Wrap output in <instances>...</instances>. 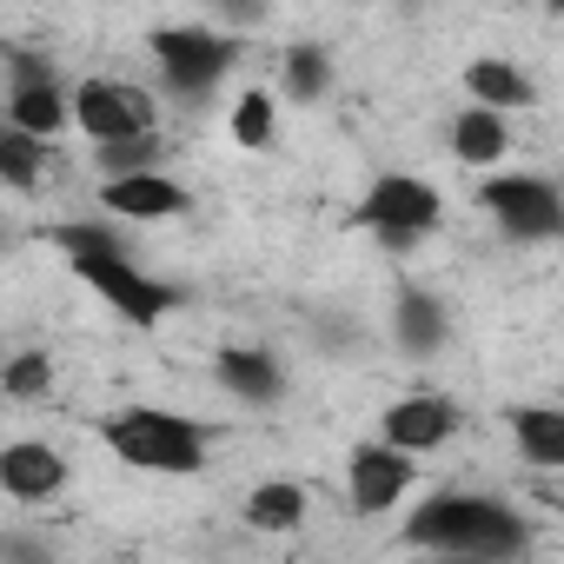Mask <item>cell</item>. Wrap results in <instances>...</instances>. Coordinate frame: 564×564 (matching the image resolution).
<instances>
[{
  "mask_svg": "<svg viewBox=\"0 0 564 564\" xmlns=\"http://www.w3.org/2000/svg\"><path fill=\"white\" fill-rule=\"evenodd\" d=\"M458 425H465V412H458L445 392H405V399H392V405L379 412V438H386L392 452H405V458L445 452V445L458 438Z\"/></svg>",
  "mask_w": 564,
  "mask_h": 564,
  "instance_id": "9c48e42d",
  "label": "cell"
},
{
  "mask_svg": "<svg viewBox=\"0 0 564 564\" xmlns=\"http://www.w3.org/2000/svg\"><path fill=\"white\" fill-rule=\"evenodd\" d=\"M405 538L425 551V557H485V564H524V544H531V524L505 505V498H485V491H432L412 518H405Z\"/></svg>",
  "mask_w": 564,
  "mask_h": 564,
  "instance_id": "6da1fadb",
  "label": "cell"
},
{
  "mask_svg": "<svg viewBox=\"0 0 564 564\" xmlns=\"http://www.w3.org/2000/svg\"><path fill=\"white\" fill-rule=\"evenodd\" d=\"M107 452L133 471L160 478H199L206 471V425L166 405H127L107 419Z\"/></svg>",
  "mask_w": 564,
  "mask_h": 564,
  "instance_id": "7a4b0ae2",
  "label": "cell"
},
{
  "mask_svg": "<svg viewBox=\"0 0 564 564\" xmlns=\"http://www.w3.org/2000/svg\"><path fill=\"white\" fill-rule=\"evenodd\" d=\"M41 166H47V140H28V133H0V180L14 193H34L41 186Z\"/></svg>",
  "mask_w": 564,
  "mask_h": 564,
  "instance_id": "7402d4cb",
  "label": "cell"
},
{
  "mask_svg": "<svg viewBox=\"0 0 564 564\" xmlns=\"http://www.w3.org/2000/svg\"><path fill=\"white\" fill-rule=\"evenodd\" d=\"M61 485H67V458L54 445L14 438L8 452H0V491H8L14 505H47V498H61Z\"/></svg>",
  "mask_w": 564,
  "mask_h": 564,
  "instance_id": "4fadbf2b",
  "label": "cell"
},
{
  "mask_svg": "<svg viewBox=\"0 0 564 564\" xmlns=\"http://www.w3.org/2000/svg\"><path fill=\"white\" fill-rule=\"evenodd\" d=\"M279 74H286V94L293 100L333 94V54L326 47H286V54H279Z\"/></svg>",
  "mask_w": 564,
  "mask_h": 564,
  "instance_id": "44dd1931",
  "label": "cell"
},
{
  "mask_svg": "<svg viewBox=\"0 0 564 564\" xmlns=\"http://www.w3.org/2000/svg\"><path fill=\"white\" fill-rule=\"evenodd\" d=\"M392 339L405 359H438L452 346V313L432 286H419V279H399V293H392Z\"/></svg>",
  "mask_w": 564,
  "mask_h": 564,
  "instance_id": "8fae6325",
  "label": "cell"
},
{
  "mask_svg": "<svg viewBox=\"0 0 564 564\" xmlns=\"http://www.w3.org/2000/svg\"><path fill=\"white\" fill-rule=\"evenodd\" d=\"M412 478H419V458L392 452L386 438H366V445H352V458H346V498H352L359 518L392 511V505L412 491Z\"/></svg>",
  "mask_w": 564,
  "mask_h": 564,
  "instance_id": "30bf717a",
  "label": "cell"
},
{
  "mask_svg": "<svg viewBox=\"0 0 564 564\" xmlns=\"http://www.w3.org/2000/svg\"><path fill=\"white\" fill-rule=\"evenodd\" d=\"M54 246H61L67 259H87V252H127L120 232H113L107 219H67V226H54Z\"/></svg>",
  "mask_w": 564,
  "mask_h": 564,
  "instance_id": "603a6c76",
  "label": "cell"
},
{
  "mask_svg": "<svg viewBox=\"0 0 564 564\" xmlns=\"http://www.w3.org/2000/svg\"><path fill=\"white\" fill-rule=\"evenodd\" d=\"M239 511L252 531H300L306 524V485L300 478H259Z\"/></svg>",
  "mask_w": 564,
  "mask_h": 564,
  "instance_id": "e0dca14e",
  "label": "cell"
},
{
  "mask_svg": "<svg viewBox=\"0 0 564 564\" xmlns=\"http://www.w3.org/2000/svg\"><path fill=\"white\" fill-rule=\"evenodd\" d=\"M445 219V193L419 173H379L359 199V226H372L392 252H412L425 232H438Z\"/></svg>",
  "mask_w": 564,
  "mask_h": 564,
  "instance_id": "277c9868",
  "label": "cell"
},
{
  "mask_svg": "<svg viewBox=\"0 0 564 564\" xmlns=\"http://www.w3.org/2000/svg\"><path fill=\"white\" fill-rule=\"evenodd\" d=\"M232 140L246 147V153H259V147H272L279 140V100L265 94V87H246L239 100H232Z\"/></svg>",
  "mask_w": 564,
  "mask_h": 564,
  "instance_id": "d6986e66",
  "label": "cell"
},
{
  "mask_svg": "<svg viewBox=\"0 0 564 564\" xmlns=\"http://www.w3.org/2000/svg\"><path fill=\"white\" fill-rule=\"evenodd\" d=\"M511 445L538 471H564V405H518L511 412Z\"/></svg>",
  "mask_w": 564,
  "mask_h": 564,
  "instance_id": "9a60e30c",
  "label": "cell"
},
{
  "mask_svg": "<svg viewBox=\"0 0 564 564\" xmlns=\"http://www.w3.org/2000/svg\"><path fill=\"white\" fill-rule=\"evenodd\" d=\"M153 61H160L166 94L199 100V94H213V87L226 80V67H232V41L213 34V28H160V34H153Z\"/></svg>",
  "mask_w": 564,
  "mask_h": 564,
  "instance_id": "ba28073f",
  "label": "cell"
},
{
  "mask_svg": "<svg viewBox=\"0 0 564 564\" xmlns=\"http://www.w3.org/2000/svg\"><path fill=\"white\" fill-rule=\"evenodd\" d=\"M8 127L28 133V140H61L74 127V87L54 74V61L14 47L8 54Z\"/></svg>",
  "mask_w": 564,
  "mask_h": 564,
  "instance_id": "5b68a950",
  "label": "cell"
},
{
  "mask_svg": "<svg viewBox=\"0 0 564 564\" xmlns=\"http://www.w3.org/2000/svg\"><path fill=\"white\" fill-rule=\"evenodd\" d=\"M478 206L505 239H564V193L544 173H491L478 186Z\"/></svg>",
  "mask_w": 564,
  "mask_h": 564,
  "instance_id": "8992f818",
  "label": "cell"
},
{
  "mask_svg": "<svg viewBox=\"0 0 564 564\" xmlns=\"http://www.w3.org/2000/svg\"><path fill=\"white\" fill-rule=\"evenodd\" d=\"M80 286H94L127 326H160L173 306H180V286H166V279H147L127 252H87V259H67Z\"/></svg>",
  "mask_w": 564,
  "mask_h": 564,
  "instance_id": "52a82bcc",
  "label": "cell"
},
{
  "mask_svg": "<svg viewBox=\"0 0 564 564\" xmlns=\"http://www.w3.org/2000/svg\"><path fill=\"white\" fill-rule=\"evenodd\" d=\"M419 564H485V557H419Z\"/></svg>",
  "mask_w": 564,
  "mask_h": 564,
  "instance_id": "d4e9b609",
  "label": "cell"
},
{
  "mask_svg": "<svg viewBox=\"0 0 564 564\" xmlns=\"http://www.w3.org/2000/svg\"><path fill=\"white\" fill-rule=\"evenodd\" d=\"M8 564H47L34 544H21V538H8Z\"/></svg>",
  "mask_w": 564,
  "mask_h": 564,
  "instance_id": "cb8c5ba5",
  "label": "cell"
},
{
  "mask_svg": "<svg viewBox=\"0 0 564 564\" xmlns=\"http://www.w3.org/2000/svg\"><path fill=\"white\" fill-rule=\"evenodd\" d=\"M74 127L94 140V153H107V147H140V140H153L160 107H153L147 87L113 80V74H94V80L74 87Z\"/></svg>",
  "mask_w": 564,
  "mask_h": 564,
  "instance_id": "3957f363",
  "label": "cell"
},
{
  "mask_svg": "<svg viewBox=\"0 0 564 564\" xmlns=\"http://www.w3.org/2000/svg\"><path fill=\"white\" fill-rule=\"evenodd\" d=\"M213 379L239 405H279V399H286V366H279L265 346H219L213 352Z\"/></svg>",
  "mask_w": 564,
  "mask_h": 564,
  "instance_id": "5bb4252c",
  "label": "cell"
},
{
  "mask_svg": "<svg viewBox=\"0 0 564 564\" xmlns=\"http://www.w3.org/2000/svg\"><path fill=\"white\" fill-rule=\"evenodd\" d=\"M465 94H471V107H491V113L531 107V80H524L511 61H498V54H478V61L465 67Z\"/></svg>",
  "mask_w": 564,
  "mask_h": 564,
  "instance_id": "ac0fdd59",
  "label": "cell"
},
{
  "mask_svg": "<svg viewBox=\"0 0 564 564\" xmlns=\"http://www.w3.org/2000/svg\"><path fill=\"white\" fill-rule=\"evenodd\" d=\"M0 392H8L14 405H28V399H47V392H54V352H41V346L14 352L8 366H0Z\"/></svg>",
  "mask_w": 564,
  "mask_h": 564,
  "instance_id": "ffe728a7",
  "label": "cell"
},
{
  "mask_svg": "<svg viewBox=\"0 0 564 564\" xmlns=\"http://www.w3.org/2000/svg\"><path fill=\"white\" fill-rule=\"evenodd\" d=\"M100 213L107 219H180L193 213V193L173 180V173H127V180H100Z\"/></svg>",
  "mask_w": 564,
  "mask_h": 564,
  "instance_id": "7c38bea8",
  "label": "cell"
},
{
  "mask_svg": "<svg viewBox=\"0 0 564 564\" xmlns=\"http://www.w3.org/2000/svg\"><path fill=\"white\" fill-rule=\"evenodd\" d=\"M452 160H465V166H498L505 160V147H511V127H505V113H491V107H458V120H452Z\"/></svg>",
  "mask_w": 564,
  "mask_h": 564,
  "instance_id": "2e32d148",
  "label": "cell"
}]
</instances>
